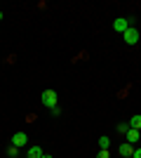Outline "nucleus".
I'll return each instance as SVG.
<instances>
[{"label": "nucleus", "instance_id": "obj_1", "mask_svg": "<svg viewBox=\"0 0 141 158\" xmlns=\"http://www.w3.org/2000/svg\"><path fill=\"white\" fill-rule=\"evenodd\" d=\"M122 38H125V43H127V45H136V43H139V38H141V33H139V28L129 26L127 31L122 33Z\"/></svg>", "mask_w": 141, "mask_h": 158}, {"label": "nucleus", "instance_id": "obj_2", "mask_svg": "<svg viewBox=\"0 0 141 158\" xmlns=\"http://www.w3.org/2000/svg\"><path fill=\"white\" fill-rule=\"evenodd\" d=\"M40 99H42V104H45V106H49V109H52V106H57V99H59V97H57V92H54V90H45Z\"/></svg>", "mask_w": 141, "mask_h": 158}, {"label": "nucleus", "instance_id": "obj_3", "mask_svg": "<svg viewBox=\"0 0 141 158\" xmlns=\"http://www.w3.org/2000/svg\"><path fill=\"white\" fill-rule=\"evenodd\" d=\"M28 142V137H26V132H17V135H14L12 137V146H17V149H19V146H24Z\"/></svg>", "mask_w": 141, "mask_h": 158}, {"label": "nucleus", "instance_id": "obj_4", "mask_svg": "<svg viewBox=\"0 0 141 158\" xmlns=\"http://www.w3.org/2000/svg\"><path fill=\"white\" fill-rule=\"evenodd\" d=\"M113 28H115L118 33H125V31L129 28V21H127V19H122V17H120V19H115V21H113Z\"/></svg>", "mask_w": 141, "mask_h": 158}, {"label": "nucleus", "instance_id": "obj_5", "mask_svg": "<svg viewBox=\"0 0 141 158\" xmlns=\"http://www.w3.org/2000/svg\"><path fill=\"white\" fill-rule=\"evenodd\" d=\"M132 153H134V146L129 144V142L120 146V156H125V158H132Z\"/></svg>", "mask_w": 141, "mask_h": 158}, {"label": "nucleus", "instance_id": "obj_6", "mask_svg": "<svg viewBox=\"0 0 141 158\" xmlns=\"http://www.w3.org/2000/svg\"><path fill=\"white\" fill-rule=\"evenodd\" d=\"M139 137H141V132H139V130H132V127L127 130V142H129V144L139 142Z\"/></svg>", "mask_w": 141, "mask_h": 158}, {"label": "nucleus", "instance_id": "obj_7", "mask_svg": "<svg viewBox=\"0 0 141 158\" xmlns=\"http://www.w3.org/2000/svg\"><path fill=\"white\" fill-rule=\"evenodd\" d=\"M129 127H132V130H139V132H141V116H139V113L129 118Z\"/></svg>", "mask_w": 141, "mask_h": 158}, {"label": "nucleus", "instance_id": "obj_8", "mask_svg": "<svg viewBox=\"0 0 141 158\" xmlns=\"http://www.w3.org/2000/svg\"><path fill=\"white\" fill-rule=\"evenodd\" d=\"M26 156H28V158H40V156H42V149H40V146H31Z\"/></svg>", "mask_w": 141, "mask_h": 158}, {"label": "nucleus", "instance_id": "obj_9", "mask_svg": "<svg viewBox=\"0 0 141 158\" xmlns=\"http://www.w3.org/2000/svg\"><path fill=\"white\" fill-rule=\"evenodd\" d=\"M111 146V139L108 137H99V149H108Z\"/></svg>", "mask_w": 141, "mask_h": 158}, {"label": "nucleus", "instance_id": "obj_10", "mask_svg": "<svg viewBox=\"0 0 141 158\" xmlns=\"http://www.w3.org/2000/svg\"><path fill=\"white\" fill-rule=\"evenodd\" d=\"M17 153H19L17 146H10V149H7V156H10V158H17Z\"/></svg>", "mask_w": 141, "mask_h": 158}, {"label": "nucleus", "instance_id": "obj_11", "mask_svg": "<svg viewBox=\"0 0 141 158\" xmlns=\"http://www.w3.org/2000/svg\"><path fill=\"white\" fill-rule=\"evenodd\" d=\"M127 130H129V123H120L118 125V132H122V135H127Z\"/></svg>", "mask_w": 141, "mask_h": 158}, {"label": "nucleus", "instance_id": "obj_12", "mask_svg": "<svg viewBox=\"0 0 141 158\" xmlns=\"http://www.w3.org/2000/svg\"><path fill=\"white\" fill-rule=\"evenodd\" d=\"M96 158H111V153H108V149H99V153H96Z\"/></svg>", "mask_w": 141, "mask_h": 158}, {"label": "nucleus", "instance_id": "obj_13", "mask_svg": "<svg viewBox=\"0 0 141 158\" xmlns=\"http://www.w3.org/2000/svg\"><path fill=\"white\" fill-rule=\"evenodd\" d=\"M59 113H61V109H59V104H57V106H52V116H59Z\"/></svg>", "mask_w": 141, "mask_h": 158}, {"label": "nucleus", "instance_id": "obj_14", "mask_svg": "<svg viewBox=\"0 0 141 158\" xmlns=\"http://www.w3.org/2000/svg\"><path fill=\"white\" fill-rule=\"evenodd\" d=\"M132 158H141V149H134V153H132Z\"/></svg>", "mask_w": 141, "mask_h": 158}, {"label": "nucleus", "instance_id": "obj_15", "mask_svg": "<svg viewBox=\"0 0 141 158\" xmlns=\"http://www.w3.org/2000/svg\"><path fill=\"white\" fill-rule=\"evenodd\" d=\"M40 158H52V156H45V153H42V156H40Z\"/></svg>", "mask_w": 141, "mask_h": 158}, {"label": "nucleus", "instance_id": "obj_16", "mask_svg": "<svg viewBox=\"0 0 141 158\" xmlns=\"http://www.w3.org/2000/svg\"><path fill=\"white\" fill-rule=\"evenodd\" d=\"M0 21H2V12H0Z\"/></svg>", "mask_w": 141, "mask_h": 158}]
</instances>
